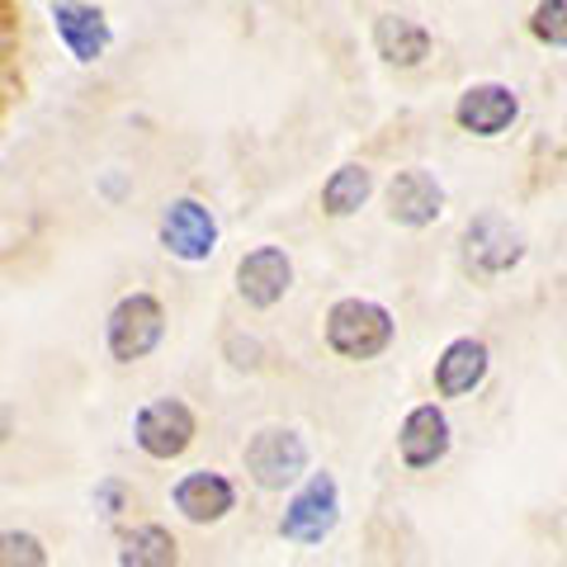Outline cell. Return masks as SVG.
I'll return each instance as SVG.
<instances>
[{
	"mask_svg": "<svg viewBox=\"0 0 567 567\" xmlns=\"http://www.w3.org/2000/svg\"><path fill=\"white\" fill-rule=\"evenodd\" d=\"M327 346L341 360H374L393 346V312L369 298H341L327 312Z\"/></svg>",
	"mask_w": 567,
	"mask_h": 567,
	"instance_id": "obj_1",
	"label": "cell"
},
{
	"mask_svg": "<svg viewBox=\"0 0 567 567\" xmlns=\"http://www.w3.org/2000/svg\"><path fill=\"white\" fill-rule=\"evenodd\" d=\"M6 563L14 567V563H29V567H43L48 563V554L39 548V539H29V535H6Z\"/></svg>",
	"mask_w": 567,
	"mask_h": 567,
	"instance_id": "obj_19",
	"label": "cell"
},
{
	"mask_svg": "<svg viewBox=\"0 0 567 567\" xmlns=\"http://www.w3.org/2000/svg\"><path fill=\"white\" fill-rule=\"evenodd\" d=\"M440 213H445V189L431 171H398L393 185H388V218L402 227H431Z\"/></svg>",
	"mask_w": 567,
	"mask_h": 567,
	"instance_id": "obj_9",
	"label": "cell"
},
{
	"mask_svg": "<svg viewBox=\"0 0 567 567\" xmlns=\"http://www.w3.org/2000/svg\"><path fill=\"white\" fill-rule=\"evenodd\" d=\"M133 440L142 445V454H152V458H181L194 445V412L181 398H156L137 412Z\"/></svg>",
	"mask_w": 567,
	"mask_h": 567,
	"instance_id": "obj_6",
	"label": "cell"
},
{
	"mask_svg": "<svg viewBox=\"0 0 567 567\" xmlns=\"http://www.w3.org/2000/svg\"><path fill=\"white\" fill-rule=\"evenodd\" d=\"M162 246L181 260H208L218 246V223L199 199H175L162 213Z\"/></svg>",
	"mask_w": 567,
	"mask_h": 567,
	"instance_id": "obj_7",
	"label": "cell"
},
{
	"mask_svg": "<svg viewBox=\"0 0 567 567\" xmlns=\"http://www.w3.org/2000/svg\"><path fill=\"white\" fill-rule=\"evenodd\" d=\"M369 194H374V175L350 162L322 185V208L331 213V218H350V213H360L369 204Z\"/></svg>",
	"mask_w": 567,
	"mask_h": 567,
	"instance_id": "obj_16",
	"label": "cell"
},
{
	"mask_svg": "<svg viewBox=\"0 0 567 567\" xmlns=\"http://www.w3.org/2000/svg\"><path fill=\"white\" fill-rule=\"evenodd\" d=\"M166 336V312L152 293H128L118 298V308L110 312V354L118 364L147 360Z\"/></svg>",
	"mask_w": 567,
	"mask_h": 567,
	"instance_id": "obj_3",
	"label": "cell"
},
{
	"mask_svg": "<svg viewBox=\"0 0 567 567\" xmlns=\"http://www.w3.org/2000/svg\"><path fill=\"white\" fill-rule=\"evenodd\" d=\"M516 114H520L516 91H511V85H496V81L468 85V91L458 95V104H454L458 128L473 133V137H496V133H506L511 123H516Z\"/></svg>",
	"mask_w": 567,
	"mask_h": 567,
	"instance_id": "obj_8",
	"label": "cell"
},
{
	"mask_svg": "<svg viewBox=\"0 0 567 567\" xmlns=\"http://www.w3.org/2000/svg\"><path fill=\"white\" fill-rule=\"evenodd\" d=\"M374 48L383 62L393 66H416L431 58V33H425L416 20H402V14H383L374 24Z\"/></svg>",
	"mask_w": 567,
	"mask_h": 567,
	"instance_id": "obj_15",
	"label": "cell"
},
{
	"mask_svg": "<svg viewBox=\"0 0 567 567\" xmlns=\"http://www.w3.org/2000/svg\"><path fill=\"white\" fill-rule=\"evenodd\" d=\"M52 29H58V39L76 62H95L110 48V20L95 6H81V0H58L52 6Z\"/></svg>",
	"mask_w": 567,
	"mask_h": 567,
	"instance_id": "obj_13",
	"label": "cell"
},
{
	"mask_svg": "<svg viewBox=\"0 0 567 567\" xmlns=\"http://www.w3.org/2000/svg\"><path fill=\"white\" fill-rule=\"evenodd\" d=\"M487 379V346L473 336H458L435 360V393L440 398H468Z\"/></svg>",
	"mask_w": 567,
	"mask_h": 567,
	"instance_id": "obj_14",
	"label": "cell"
},
{
	"mask_svg": "<svg viewBox=\"0 0 567 567\" xmlns=\"http://www.w3.org/2000/svg\"><path fill=\"white\" fill-rule=\"evenodd\" d=\"M293 284V265L279 246H256L246 251L241 265H237V293L246 298L251 308H275Z\"/></svg>",
	"mask_w": 567,
	"mask_h": 567,
	"instance_id": "obj_10",
	"label": "cell"
},
{
	"mask_svg": "<svg viewBox=\"0 0 567 567\" xmlns=\"http://www.w3.org/2000/svg\"><path fill=\"white\" fill-rule=\"evenodd\" d=\"M336 516H341V492H336L331 473H312L303 487L293 492V502L284 506V520H279V535L289 544H322Z\"/></svg>",
	"mask_w": 567,
	"mask_h": 567,
	"instance_id": "obj_4",
	"label": "cell"
},
{
	"mask_svg": "<svg viewBox=\"0 0 567 567\" xmlns=\"http://www.w3.org/2000/svg\"><path fill=\"white\" fill-rule=\"evenodd\" d=\"M308 468V445L298 431H284V425H265V431L251 435L246 445V473L256 477L265 492H284L293 487Z\"/></svg>",
	"mask_w": 567,
	"mask_h": 567,
	"instance_id": "obj_2",
	"label": "cell"
},
{
	"mask_svg": "<svg viewBox=\"0 0 567 567\" xmlns=\"http://www.w3.org/2000/svg\"><path fill=\"white\" fill-rule=\"evenodd\" d=\"M520 256H525V237L502 213H483V218H473L464 227V265L477 279L506 275L511 265H520Z\"/></svg>",
	"mask_w": 567,
	"mask_h": 567,
	"instance_id": "obj_5",
	"label": "cell"
},
{
	"mask_svg": "<svg viewBox=\"0 0 567 567\" xmlns=\"http://www.w3.org/2000/svg\"><path fill=\"white\" fill-rule=\"evenodd\" d=\"M171 496H175V511H181L185 520H194V525H213V520H223L227 511L237 506V487L227 483L223 473H213V468L185 473Z\"/></svg>",
	"mask_w": 567,
	"mask_h": 567,
	"instance_id": "obj_12",
	"label": "cell"
},
{
	"mask_svg": "<svg viewBox=\"0 0 567 567\" xmlns=\"http://www.w3.org/2000/svg\"><path fill=\"white\" fill-rule=\"evenodd\" d=\"M123 567H171L175 563V539L166 535L162 525H142L123 539V554H118Z\"/></svg>",
	"mask_w": 567,
	"mask_h": 567,
	"instance_id": "obj_17",
	"label": "cell"
},
{
	"mask_svg": "<svg viewBox=\"0 0 567 567\" xmlns=\"http://www.w3.org/2000/svg\"><path fill=\"white\" fill-rule=\"evenodd\" d=\"M529 33L548 48H567V0H539L529 14Z\"/></svg>",
	"mask_w": 567,
	"mask_h": 567,
	"instance_id": "obj_18",
	"label": "cell"
},
{
	"mask_svg": "<svg viewBox=\"0 0 567 567\" xmlns=\"http://www.w3.org/2000/svg\"><path fill=\"white\" fill-rule=\"evenodd\" d=\"M398 450H402V464L406 468H435L440 458L450 454V421L435 402L412 406L398 431Z\"/></svg>",
	"mask_w": 567,
	"mask_h": 567,
	"instance_id": "obj_11",
	"label": "cell"
},
{
	"mask_svg": "<svg viewBox=\"0 0 567 567\" xmlns=\"http://www.w3.org/2000/svg\"><path fill=\"white\" fill-rule=\"evenodd\" d=\"M100 502H104V516H118V506H123V492L110 483V487H100Z\"/></svg>",
	"mask_w": 567,
	"mask_h": 567,
	"instance_id": "obj_20",
	"label": "cell"
}]
</instances>
